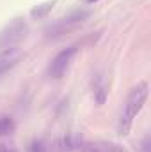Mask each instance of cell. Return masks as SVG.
<instances>
[{
  "label": "cell",
  "instance_id": "6da1fadb",
  "mask_svg": "<svg viewBox=\"0 0 151 152\" xmlns=\"http://www.w3.org/2000/svg\"><path fill=\"white\" fill-rule=\"evenodd\" d=\"M148 96H150V85H148V81H139L128 92V97L124 101L123 112L119 115V122H117V133L121 136H126L130 133L133 118L144 108V104L148 101Z\"/></svg>",
  "mask_w": 151,
  "mask_h": 152
},
{
  "label": "cell",
  "instance_id": "7a4b0ae2",
  "mask_svg": "<svg viewBox=\"0 0 151 152\" xmlns=\"http://www.w3.org/2000/svg\"><path fill=\"white\" fill-rule=\"evenodd\" d=\"M27 32H29V25L23 18L11 20L0 32V48L4 50V48H13V46L20 44L27 37Z\"/></svg>",
  "mask_w": 151,
  "mask_h": 152
},
{
  "label": "cell",
  "instance_id": "3957f363",
  "mask_svg": "<svg viewBox=\"0 0 151 152\" xmlns=\"http://www.w3.org/2000/svg\"><path fill=\"white\" fill-rule=\"evenodd\" d=\"M76 53H78V46L76 44H71V46L61 50L53 57V60L50 62V66H48V76L53 78V80L62 78V76L66 75V71L70 69V66H71V62H73Z\"/></svg>",
  "mask_w": 151,
  "mask_h": 152
},
{
  "label": "cell",
  "instance_id": "277c9868",
  "mask_svg": "<svg viewBox=\"0 0 151 152\" xmlns=\"http://www.w3.org/2000/svg\"><path fill=\"white\" fill-rule=\"evenodd\" d=\"M87 16H89L87 11H78V12H73V14H70V16L59 20L53 27L48 28V32H50L48 36H61V34H64V32L70 30L71 27H75V25H78V23H82Z\"/></svg>",
  "mask_w": 151,
  "mask_h": 152
},
{
  "label": "cell",
  "instance_id": "5b68a950",
  "mask_svg": "<svg viewBox=\"0 0 151 152\" xmlns=\"http://www.w3.org/2000/svg\"><path fill=\"white\" fill-rule=\"evenodd\" d=\"M20 58H21V50L18 46L0 50V78L5 73H9L11 69H14L18 66Z\"/></svg>",
  "mask_w": 151,
  "mask_h": 152
},
{
  "label": "cell",
  "instance_id": "8992f818",
  "mask_svg": "<svg viewBox=\"0 0 151 152\" xmlns=\"http://www.w3.org/2000/svg\"><path fill=\"white\" fill-rule=\"evenodd\" d=\"M84 152H126L121 145L115 143H107V142H96V143H85Z\"/></svg>",
  "mask_w": 151,
  "mask_h": 152
},
{
  "label": "cell",
  "instance_id": "52a82bcc",
  "mask_svg": "<svg viewBox=\"0 0 151 152\" xmlns=\"http://www.w3.org/2000/svg\"><path fill=\"white\" fill-rule=\"evenodd\" d=\"M55 4H57V0H46V2H43V4H39V5H34V7L30 9V18H32V20H43V18L48 16V12L55 7Z\"/></svg>",
  "mask_w": 151,
  "mask_h": 152
},
{
  "label": "cell",
  "instance_id": "ba28073f",
  "mask_svg": "<svg viewBox=\"0 0 151 152\" xmlns=\"http://www.w3.org/2000/svg\"><path fill=\"white\" fill-rule=\"evenodd\" d=\"M14 131V120L11 117H2L0 118V136L11 134Z\"/></svg>",
  "mask_w": 151,
  "mask_h": 152
},
{
  "label": "cell",
  "instance_id": "9c48e42d",
  "mask_svg": "<svg viewBox=\"0 0 151 152\" xmlns=\"http://www.w3.org/2000/svg\"><path fill=\"white\" fill-rule=\"evenodd\" d=\"M107 94H109V90H107V85L105 83H100L98 87H94V97H96V103L98 104H103L105 103Z\"/></svg>",
  "mask_w": 151,
  "mask_h": 152
},
{
  "label": "cell",
  "instance_id": "30bf717a",
  "mask_svg": "<svg viewBox=\"0 0 151 152\" xmlns=\"http://www.w3.org/2000/svg\"><path fill=\"white\" fill-rule=\"evenodd\" d=\"M29 152H46V147L41 140H34L29 147Z\"/></svg>",
  "mask_w": 151,
  "mask_h": 152
},
{
  "label": "cell",
  "instance_id": "8fae6325",
  "mask_svg": "<svg viewBox=\"0 0 151 152\" xmlns=\"http://www.w3.org/2000/svg\"><path fill=\"white\" fill-rule=\"evenodd\" d=\"M0 152H18V151L13 149L11 145H0Z\"/></svg>",
  "mask_w": 151,
  "mask_h": 152
},
{
  "label": "cell",
  "instance_id": "7c38bea8",
  "mask_svg": "<svg viewBox=\"0 0 151 152\" xmlns=\"http://www.w3.org/2000/svg\"><path fill=\"white\" fill-rule=\"evenodd\" d=\"M84 2H87V4H93V2H98V0H84Z\"/></svg>",
  "mask_w": 151,
  "mask_h": 152
}]
</instances>
